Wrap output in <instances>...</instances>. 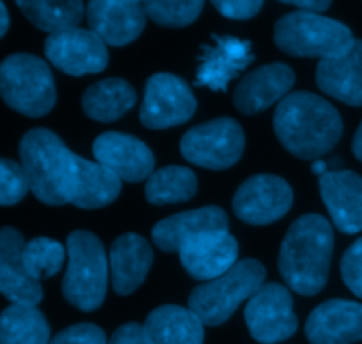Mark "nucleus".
Returning <instances> with one entry per match:
<instances>
[{"label": "nucleus", "instance_id": "5", "mask_svg": "<svg viewBox=\"0 0 362 344\" xmlns=\"http://www.w3.org/2000/svg\"><path fill=\"white\" fill-rule=\"evenodd\" d=\"M67 258L62 279L64 299L85 313L99 309L106 299L110 279V260L101 240L85 230L69 233Z\"/></svg>", "mask_w": 362, "mask_h": 344}, {"label": "nucleus", "instance_id": "16", "mask_svg": "<svg viewBox=\"0 0 362 344\" xmlns=\"http://www.w3.org/2000/svg\"><path fill=\"white\" fill-rule=\"evenodd\" d=\"M184 271L197 281H214L239 261V244L228 232L204 233L179 251Z\"/></svg>", "mask_w": 362, "mask_h": 344}, {"label": "nucleus", "instance_id": "12", "mask_svg": "<svg viewBox=\"0 0 362 344\" xmlns=\"http://www.w3.org/2000/svg\"><path fill=\"white\" fill-rule=\"evenodd\" d=\"M45 55L53 66L71 76L101 73L108 66V48L90 28H71L49 35Z\"/></svg>", "mask_w": 362, "mask_h": 344}, {"label": "nucleus", "instance_id": "29", "mask_svg": "<svg viewBox=\"0 0 362 344\" xmlns=\"http://www.w3.org/2000/svg\"><path fill=\"white\" fill-rule=\"evenodd\" d=\"M67 249L49 237H35L23 247V267L34 281L53 278L62 268Z\"/></svg>", "mask_w": 362, "mask_h": 344}, {"label": "nucleus", "instance_id": "2", "mask_svg": "<svg viewBox=\"0 0 362 344\" xmlns=\"http://www.w3.org/2000/svg\"><path fill=\"white\" fill-rule=\"evenodd\" d=\"M274 133L279 143L299 159H320L338 145L343 120L338 109L313 92L286 95L276 108Z\"/></svg>", "mask_w": 362, "mask_h": 344}, {"label": "nucleus", "instance_id": "13", "mask_svg": "<svg viewBox=\"0 0 362 344\" xmlns=\"http://www.w3.org/2000/svg\"><path fill=\"white\" fill-rule=\"evenodd\" d=\"M92 154L95 162L108 168L124 182L136 184L148 180L154 173V154L133 134L117 131L99 134L92 145Z\"/></svg>", "mask_w": 362, "mask_h": 344}, {"label": "nucleus", "instance_id": "34", "mask_svg": "<svg viewBox=\"0 0 362 344\" xmlns=\"http://www.w3.org/2000/svg\"><path fill=\"white\" fill-rule=\"evenodd\" d=\"M212 6L219 14L230 20H250L260 13L264 2L260 0H214Z\"/></svg>", "mask_w": 362, "mask_h": 344}, {"label": "nucleus", "instance_id": "3", "mask_svg": "<svg viewBox=\"0 0 362 344\" xmlns=\"http://www.w3.org/2000/svg\"><path fill=\"white\" fill-rule=\"evenodd\" d=\"M334 251V232L324 215H300L279 247L278 268L292 292L313 297L324 290Z\"/></svg>", "mask_w": 362, "mask_h": 344}, {"label": "nucleus", "instance_id": "17", "mask_svg": "<svg viewBox=\"0 0 362 344\" xmlns=\"http://www.w3.org/2000/svg\"><path fill=\"white\" fill-rule=\"evenodd\" d=\"M296 83V73L283 62H272L247 73L233 92V105L244 115H255L281 102Z\"/></svg>", "mask_w": 362, "mask_h": 344}, {"label": "nucleus", "instance_id": "19", "mask_svg": "<svg viewBox=\"0 0 362 344\" xmlns=\"http://www.w3.org/2000/svg\"><path fill=\"white\" fill-rule=\"evenodd\" d=\"M216 232H228V215L218 205H207L156 223L152 240L165 253H179L189 240Z\"/></svg>", "mask_w": 362, "mask_h": 344}, {"label": "nucleus", "instance_id": "37", "mask_svg": "<svg viewBox=\"0 0 362 344\" xmlns=\"http://www.w3.org/2000/svg\"><path fill=\"white\" fill-rule=\"evenodd\" d=\"M352 152H354V155H356V158L362 162V122H361V126L357 127L356 134H354Z\"/></svg>", "mask_w": 362, "mask_h": 344}, {"label": "nucleus", "instance_id": "7", "mask_svg": "<svg viewBox=\"0 0 362 344\" xmlns=\"http://www.w3.org/2000/svg\"><path fill=\"white\" fill-rule=\"evenodd\" d=\"M0 92L9 108L30 119L48 115L57 102L52 69L32 53H13L4 59Z\"/></svg>", "mask_w": 362, "mask_h": 344}, {"label": "nucleus", "instance_id": "1", "mask_svg": "<svg viewBox=\"0 0 362 344\" xmlns=\"http://www.w3.org/2000/svg\"><path fill=\"white\" fill-rule=\"evenodd\" d=\"M20 158L32 194L46 205L103 208L113 203L122 189L115 173L71 152L60 136L45 127L23 134Z\"/></svg>", "mask_w": 362, "mask_h": 344}, {"label": "nucleus", "instance_id": "4", "mask_svg": "<svg viewBox=\"0 0 362 344\" xmlns=\"http://www.w3.org/2000/svg\"><path fill=\"white\" fill-rule=\"evenodd\" d=\"M274 42L286 55L332 60L346 55L356 45V37L341 21L324 14L292 11L276 21Z\"/></svg>", "mask_w": 362, "mask_h": 344}, {"label": "nucleus", "instance_id": "36", "mask_svg": "<svg viewBox=\"0 0 362 344\" xmlns=\"http://www.w3.org/2000/svg\"><path fill=\"white\" fill-rule=\"evenodd\" d=\"M285 6L297 7V9L304 11V13H313V14H322L324 11H327L331 7L329 0H290V2H283Z\"/></svg>", "mask_w": 362, "mask_h": 344}, {"label": "nucleus", "instance_id": "35", "mask_svg": "<svg viewBox=\"0 0 362 344\" xmlns=\"http://www.w3.org/2000/svg\"><path fill=\"white\" fill-rule=\"evenodd\" d=\"M108 344H154L145 332L144 325L140 324H126L120 325L113 336L110 338Z\"/></svg>", "mask_w": 362, "mask_h": 344}, {"label": "nucleus", "instance_id": "22", "mask_svg": "<svg viewBox=\"0 0 362 344\" xmlns=\"http://www.w3.org/2000/svg\"><path fill=\"white\" fill-rule=\"evenodd\" d=\"M108 260L113 290L117 295L126 297L145 281L154 261V251L141 235L124 233L112 242Z\"/></svg>", "mask_w": 362, "mask_h": 344}, {"label": "nucleus", "instance_id": "25", "mask_svg": "<svg viewBox=\"0 0 362 344\" xmlns=\"http://www.w3.org/2000/svg\"><path fill=\"white\" fill-rule=\"evenodd\" d=\"M136 105V90L122 78H105L81 95V109L98 122H113Z\"/></svg>", "mask_w": 362, "mask_h": 344}, {"label": "nucleus", "instance_id": "23", "mask_svg": "<svg viewBox=\"0 0 362 344\" xmlns=\"http://www.w3.org/2000/svg\"><path fill=\"white\" fill-rule=\"evenodd\" d=\"M317 85L324 94L349 106H362V39L346 55L320 60L317 66Z\"/></svg>", "mask_w": 362, "mask_h": 344}, {"label": "nucleus", "instance_id": "11", "mask_svg": "<svg viewBox=\"0 0 362 344\" xmlns=\"http://www.w3.org/2000/svg\"><path fill=\"white\" fill-rule=\"evenodd\" d=\"M292 203L293 191L285 179L276 175H255L240 184L232 207L240 221L264 226L288 214Z\"/></svg>", "mask_w": 362, "mask_h": 344}, {"label": "nucleus", "instance_id": "24", "mask_svg": "<svg viewBox=\"0 0 362 344\" xmlns=\"http://www.w3.org/2000/svg\"><path fill=\"white\" fill-rule=\"evenodd\" d=\"M144 328L154 344H204V324L189 309L180 306L156 307Z\"/></svg>", "mask_w": 362, "mask_h": 344}, {"label": "nucleus", "instance_id": "21", "mask_svg": "<svg viewBox=\"0 0 362 344\" xmlns=\"http://www.w3.org/2000/svg\"><path fill=\"white\" fill-rule=\"evenodd\" d=\"M25 240L18 230L6 226L0 232V290L13 304L35 307L42 300L41 285L23 267Z\"/></svg>", "mask_w": 362, "mask_h": 344}, {"label": "nucleus", "instance_id": "39", "mask_svg": "<svg viewBox=\"0 0 362 344\" xmlns=\"http://www.w3.org/2000/svg\"><path fill=\"white\" fill-rule=\"evenodd\" d=\"M0 16H2V28H0V35H6L7 28H9V13L6 9V4L0 2Z\"/></svg>", "mask_w": 362, "mask_h": 344}, {"label": "nucleus", "instance_id": "10", "mask_svg": "<svg viewBox=\"0 0 362 344\" xmlns=\"http://www.w3.org/2000/svg\"><path fill=\"white\" fill-rule=\"evenodd\" d=\"M197 112V97L182 78L152 74L145 85L140 120L147 129H166L187 122Z\"/></svg>", "mask_w": 362, "mask_h": 344}, {"label": "nucleus", "instance_id": "6", "mask_svg": "<svg viewBox=\"0 0 362 344\" xmlns=\"http://www.w3.org/2000/svg\"><path fill=\"white\" fill-rule=\"evenodd\" d=\"M265 285V267L258 260H240L221 278L204 283L191 292L187 307L207 327H219L230 320L244 300Z\"/></svg>", "mask_w": 362, "mask_h": 344}, {"label": "nucleus", "instance_id": "30", "mask_svg": "<svg viewBox=\"0 0 362 344\" xmlns=\"http://www.w3.org/2000/svg\"><path fill=\"white\" fill-rule=\"evenodd\" d=\"M144 9L152 21L161 27H187L200 16L204 2L189 0V2H163V0H148L144 2Z\"/></svg>", "mask_w": 362, "mask_h": 344}, {"label": "nucleus", "instance_id": "14", "mask_svg": "<svg viewBox=\"0 0 362 344\" xmlns=\"http://www.w3.org/2000/svg\"><path fill=\"white\" fill-rule=\"evenodd\" d=\"M214 46L202 45L200 66L197 71L198 87H209L214 92H226L228 83L239 76L255 60L251 42L233 35H212Z\"/></svg>", "mask_w": 362, "mask_h": 344}, {"label": "nucleus", "instance_id": "38", "mask_svg": "<svg viewBox=\"0 0 362 344\" xmlns=\"http://www.w3.org/2000/svg\"><path fill=\"white\" fill-rule=\"evenodd\" d=\"M311 172L318 177H324L325 173H329V165L325 161H322V159H317V161H313V165H311Z\"/></svg>", "mask_w": 362, "mask_h": 344}, {"label": "nucleus", "instance_id": "28", "mask_svg": "<svg viewBox=\"0 0 362 344\" xmlns=\"http://www.w3.org/2000/svg\"><path fill=\"white\" fill-rule=\"evenodd\" d=\"M23 16L39 30L49 35L76 28L83 18V4L80 0H59V2H16Z\"/></svg>", "mask_w": 362, "mask_h": 344}, {"label": "nucleus", "instance_id": "26", "mask_svg": "<svg viewBox=\"0 0 362 344\" xmlns=\"http://www.w3.org/2000/svg\"><path fill=\"white\" fill-rule=\"evenodd\" d=\"M49 325L32 306L13 304L0 316V344H49Z\"/></svg>", "mask_w": 362, "mask_h": 344}, {"label": "nucleus", "instance_id": "9", "mask_svg": "<svg viewBox=\"0 0 362 344\" xmlns=\"http://www.w3.org/2000/svg\"><path fill=\"white\" fill-rule=\"evenodd\" d=\"M244 320L251 338L262 344L283 343L292 338L299 321L288 286L265 283L247 302Z\"/></svg>", "mask_w": 362, "mask_h": 344}, {"label": "nucleus", "instance_id": "20", "mask_svg": "<svg viewBox=\"0 0 362 344\" xmlns=\"http://www.w3.org/2000/svg\"><path fill=\"white\" fill-rule=\"evenodd\" d=\"M320 194L336 228L343 233L362 232V177L352 170L320 177Z\"/></svg>", "mask_w": 362, "mask_h": 344}, {"label": "nucleus", "instance_id": "27", "mask_svg": "<svg viewBox=\"0 0 362 344\" xmlns=\"http://www.w3.org/2000/svg\"><path fill=\"white\" fill-rule=\"evenodd\" d=\"M198 180L193 170L170 165L156 170L145 184V198L152 205H173L189 201L197 194Z\"/></svg>", "mask_w": 362, "mask_h": 344}, {"label": "nucleus", "instance_id": "18", "mask_svg": "<svg viewBox=\"0 0 362 344\" xmlns=\"http://www.w3.org/2000/svg\"><path fill=\"white\" fill-rule=\"evenodd\" d=\"M311 344H354L362 341V304L332 299L311 311L306 321Z\"/></svg>", "mask_w": 362, "mask_h": 344}, {"label": "nucleus", "instance_id": "32", "mask_svg": "<svg viewBox=\"0 0 362 344\" xmlns=\"http://www.w3.org/2000/svg\"><path fill=\"white\" fill-rule=\"evenodd\" d=\"M341 278L346 288L362 299V237L357 239L341 258Z\"/></svg>", "mask_w": 362, "mask_h": 344}, {"label": "nucleus", "instance_id": "33", "mask_svg": "<svg viewBox=\"0 0 362 344\" xmlns=\"http://www.w3.org/2000/svg\"><path fill=\"white\" fill-rule=\"evenodd\" d=\"M49 344H108L103 328L94 324H76L60 331Z\"/></svg>", "mask_w": 362, "mask_h": 344}, {"label": "nucleus", "instance_id": "15", "mask_svg": "<svg viewBox=\"0 0 362 344\" xmlns=\"http://www.w3.org/2000/svg\"><path fill=\"white\" fill-rule=\"evenodd\" d=\"M147 13L136 0H92L87 4L88 28L105 45L124 46L144 32Z\"/></svg>", "mask_w": 362, "mask_h": 344}, {"label": "nucleus", "instance_id": "8", "mask_svg": "<svg viewBox=\"0 0 362 344\" xmlns=\"http://www.w3.org/2000/svg\"><path fill=\"white\" fill-rule=\"evenodd\" d=\"M244 131L232 117L194 126L180 140V154L191 165L209 170L232 168L244 152Z\"/></svg>", "mask_w": 362, "mask_h": 344}, {"label": "nucleus", "instance_id": "31", "mask_svg": "<svg viewBox=\"0 0 362 344\" xmlns=\"http://www.w3.org/2000/svg\"><path fill=\"white\" fill-rule=\"evenodd\" d=\"M30 189L23 166L11 159L0 161V203L4 207L21 201Z\"/></svg>", "mask_w": 362, "mask_h": 344}]
</instances>
